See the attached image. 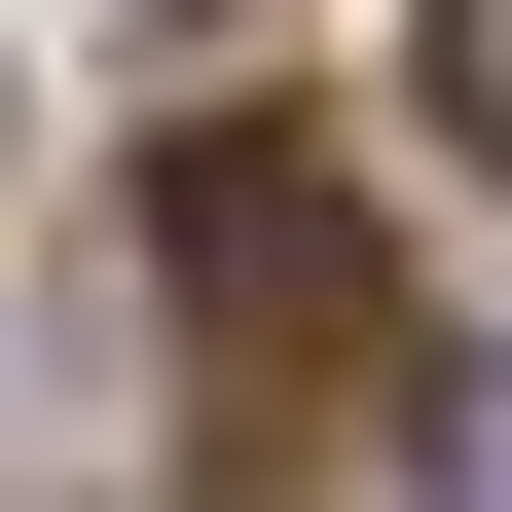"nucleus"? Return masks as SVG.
Instances as JSON below:
<instances>
[{
	"label": "nucleus",
	"instance_id": "1",
	"mask_svg": "<svg viewBox=\"0 0 512 512\" xmlns=\"http://www.w3.org/2000/svg\"><path fill=\"white\" fill-rule=\"evenodd\" d=\"M183 293H220L256 366H366V220H330L293 147H183Z\"/></svg>",
	"mask_w": 512,
	"mask_h": 512
},
{
	"label": "nucleus",
	"instance_id": "2",
	"mask_svg": "<svg viewBox=\"0 0 512 512\" xmlns=\"http://www.w3.org/2000/svg\"><path fill=\"white\" fill-rule=\"evenodd\" d=\"M439 110H476V147H512V0H439Z\"/></svg>",
	"mask_w": 512,
	"mask_h": 512
},
{
	"label": "nucleus",
	"instance_id": "3",
	"mask_svg": "<svg viewBox=\"0 0 512 512\" xmlns=\"http://www.w3.org/2000/svg\"><path fill=\"white\" fill-rule=\"evenodd\" d=\"M476 512H512V403H476Z\"/></svg>",
	"mask_w": 512,
	"mask_h": 512
}]
</instances>
